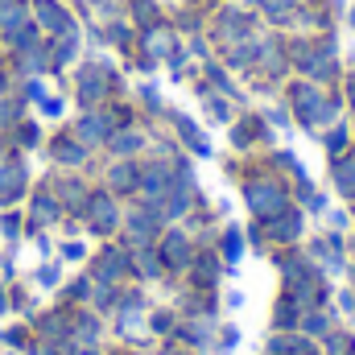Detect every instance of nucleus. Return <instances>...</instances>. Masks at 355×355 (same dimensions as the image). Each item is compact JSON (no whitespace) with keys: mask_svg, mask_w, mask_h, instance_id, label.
I'll return each mask as SVG.
<instances>
[{"mask_svg":"<svg viewBox=\"0 0 355 355\" xmlns=\"http://www.w3.org/2000/svg\"><path fill=\"white\" fill-rule=\"evenodd\" d=\"M33 12H37V21H42L50 33H67V29H75V21L67 17V8H62L58 0H33Z\"/></svg>","mask_w":355,"mask_h":355,"instance_id":"nucleus-1","label":"nucleus"},{"mask_svg":"<svg viewBox=\"0 0 355 355\" xmlns=\"http://www.w3.org/2000/svg\"><path fill=\"white\" fill-rule=\"evenodd\" d=\"M99 83H103V75H99V71H87V75H83V99H95V95H99Z\"/></svg>","mask_w":355,"mask_h":355,"instance_id":"nucleus-2","label":"nucleus"},{"mask_svg":"<svg viewBox=\"0 0 355 355\" xmlns=\"http://www.w3.org/2000/svg\"><path fill=\"white\" fill-rule=\"evenodd\" d=\"M145 42H149V50H153V54H157V50H170V33H166V29H157V25L149 29V37H145Z\"/></svg>","mask_w":355,"mask_h":355,"instance_id":"nucleus-3","label":"nucleus"},{"mask_svg":"<svg viewBox=\"0 0 355 355\" xmlns=\"http://www.w3.org/2000/svg\"><path fill=\"white\" fill-rule=\"evenodd\" d=\"M137 17H141L145 25H157V12H153V4H149V0H137Z\"/></svg>","mask_w":355,"mask_h":355,"instance_id":"nucleus-4","label":"nucleus"},{"mask_svg":"<svg viewBox=\"0 0 355 355\" xmlns=\"http://www.w3.org/2000/svg\"><path fill=\"white\" fill-rule=\"evenodd\" d=\"M265 4H268V12H272V17L281 21V17L289 12V4H297V0H265Z\"/></svg>","mask_w":355,"mask_h":355,"instance_id":"nucleus-5","label":"nucleus"},{"mask_svg":"<svg viewBox=\"0 0 355 355\" xmlns=\"http://www.w3.org/2000/svg\"><path fill=\"white\" fill-rule=\"evenodd\" d=\"M83 132H87V137H99V132H103V124H99V120H95V116H91L87 124H83Z\"/></svg>","mask_w":355,"mask_h":355,"instance_id":"nucleus-6","label":"nucleus"},{"mask_svg":"<svg viewBox=\"0 0 355 355\" xmlns=\"http://www.w3.org/2000/svg\"><path fill=\"white\" fill-rule=\"evenodd\" d=\"M248 4H265V0H248Z\"/></svg>","mask_w":355,"mask_h":355,"instance_id":"nucleus-7","label":"nucleus"},{"mask_svg":"<svg viewBox=\"0 0 355 355\" xmlns=\"http://www.w3.org/2000/svg\"><path fill=\"white\" fill-rule=\"evenodd\" d=\"M0 87H4V75H0Z\"/></svg>","mask_w":355,"mask_h":355,"instance_id":"nucleus-8","label":"nucleus"},{"mask_svg":"<svg viewBox=\"0 0 355 355\" xmlns=\"http://www.w3.org/2000/svg\"><path fill=\"white\" fill-rule=\"evenodd\" d=\"M352 87H355V83H352Z\"/></svg>","mask_w":355,"mask_h":355,"instance_id":"nucleus-9","label":"nucleus"}]
</instances>
